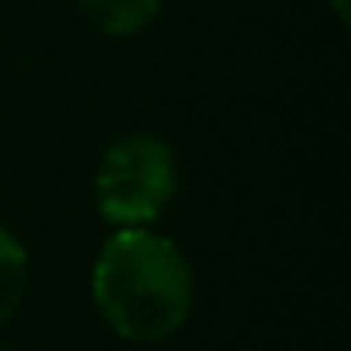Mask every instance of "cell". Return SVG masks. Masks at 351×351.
<instances>
[{
  "instance_id": "3957f363",
  "label": "cell",
  "mask_w": 351,
  "mask_h": 351,
  "mask_svg": "<svg viewBox=\"0 0 351 351\" xmlns=\"http://www.w3.org/2000/svg\"><path fill=\"white\" fill-rule=\"evenodd\" d=\"M84 16L106 34H136L152 23L159 0H80Z\"/></svg>"
},
{
  "instance_id": "5b68a950",
  "label": "cell",
  "mask_w": 351,
  "mask_h": 351,
  "mask_svg": "<svg viewBox=\"0 0 351 351\" xmlns=\"http://www.w3.org/2000/svg\"><path fill=\"white\" fill-rule=\"evenodd\" d=\"M336 4V12H340V16H348V0H332Z\"/></svg>"
},
{
  "instance_id": "277c9868",
  "label": "cell",
  "mask_w": 351,
  "mask_h": 351,
  "mask_svg": "<svg viewBox=\"0 0 351 351\" xmlns=\"http://www.w3.org/2000/svg\"><path fill=\"white\" fill-rule=\"evenodd\" d=\"M27 283V253L8 230L0 227V321H8L23 298Z\"/></svg>"
},
{
  "instance_id": "7a4b0ae2",
  "label": "cell",
  "mask_w": 351,
  "mask_h": 351,
  "mask_svg": "<svg viewBox=\"0 0 351 351\" xmlns=\"http://www.w3.org/2000/svg\"><path fill=\"white\" fill-rule=\"evenodd\" d=\"M178 185V162L162 140L125 136L102 155L95 193L99 208L117 227H144L162 212Z\"/></svg>"
},
{
  "instance_id": "6da1fadb",
  "label": "cell",
  "mask_w": 351,
  "mask_h": 351,
  "mask_svg": "<svg viewBox=\"0 0 351 351\" xmlns=\"http://www.w3.org/2000/svg\"><path fill=\"white\" fill-rule=\"evenodd\" d=\"M95 298L129 340H162L189 313L193 276L170 238L129 227L106 242L95 265Z\"/></svg>"
}]
</instances>
